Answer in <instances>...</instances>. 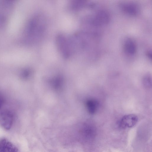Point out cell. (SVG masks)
<instances>
[{
	"label": "cell",
	"mask_w": 152,
	"mask_h": 152,
	"mask_svg": "<svg viewBox=\"0 0 152 152\" xmlns=\"http://www.w3.org/2000/svg\"><path fill=\"white\" fill-rule=\"evenodd\" d=\"M14 115L12 112L8 110H5L0 113V124L4 129H10L13 123Z\"/></svg>",
	"instance_id": "1"
},
{
	"label": "cell",
	"mask_w": 152,
	"mask_h": 152,
	"mask_svg": "<svg viewBox=\"0 0 152 152\" xmlns=\"http://www.w3.org/2000/svg\"><path fill=\"white\" fill-rule=\"evenodd\" d=\"M110 17L108 13L105 10L98 11L93 20V24L96 26H100L107 24L109 21Z\"/></svg>",
	"instance_id": "2"
},
{
	"label": "cell",
	"mask_w": 152,
	"mask_h": 152,
	"mask_svg": "<svg viewBox=\"0 0 152 152\" xmlns=\"http://www.w3.org/2000/svg\"><path fill=\"white\" fill-rule=\"evenodd\" d=\"M138 117L135 115H126L121 119L119 125L122 128H129L134 126L138 121Z\"/></svg>",
	"instance_id": "3"
},
{
	"label": "cell",
	"mask_w": 152,
	"mask_h": 152,
	"mask_svg": "<svg viewBox=\"0 0 152 152\" xmlns=\"http://www.w3.org/2000/svg\"><path fill=\"white\" fill-rule=\"evenodd\" d=\"M18 151L16 147L7 140H0V152H17Z\"/></svg>",
	"instance_id": "4"
},
{
	"label": "cell",
	"mask_w": 152,
	"mask_h": 152,
	"mask_svg": "<svg viewBox=\"0 0 152 152\" xmlns=\"http://www.w3.org/2000/svg\"><path fill=\"white\" fill-rule=\"evenodd\" d=\"M121 8L124 12L131 15H137L139 11L138 6L134 3H123L121 5Z\"/></svg>",
	"instance_id": "5"
},
{
	"label": "cell",
	"mask_w": 152,
	"mask_h": 152,
	"mask_svg": "<svg viewBox=\"0 0 152 152\" xmlns=\"http://www.w3.org/2000/svg\"><path fill=\"white\" fill-rule=\"evenodd\" d=\"M124 49L127 54L130 55L134 54L137 49L135 42L131 39H127L124 43Z\"/></svg>",
	"instance_id": "6"
},
{
	"label": "cell",
	"mask_w": 152,
	"mask_h": 152,
	"mask_svg": "<svg viewBox=\"0 0 152 152\" xmlns=\"http://www.w3.org/2000/svg\"><path fill=\"white\" fill-rule=\"evenodd\" d=\"M87 106L89 112L94 114L97 112L98 109L99 103L96 99H91L87 101Z\"/></svg>",
	"instance_id": "7"
},
{
	"label": "cell",
	"mask_w": 152,
	"mask_h": 152,
	"mask_svg": "<svg viewBox=\"0 0 152 152\" xmlns=\"http://www.w3.org/2000/svg\"><path fill=\"white\" fill-rule=\"evenodd\" d=\"M4 102V100L3 98L0 95V110L3 105Z\"/></svg>",
	"instance_id": "8"
},
{
	"label": "cell",
	"mask_w": 152,
	"mask_h": 152,
	"mask_svg": "<svg viewBox=\"0 0 152 152\" xmlns=\"http://www.w3.org/2000/svg\"><path fill=\"white\" fill-rule=\"evenodd\" d=\"M147 55L150 58H151V53H150V52H148L147 53Z\"/></svg>",
	"instance_id": "9"
}]
</instances>
